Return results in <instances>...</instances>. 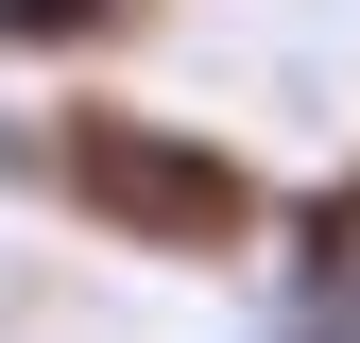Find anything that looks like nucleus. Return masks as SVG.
Returning a JSON list of instances; mask_svg holds the SVG:
<instances>
[{
    "label": "nucleus",
    "instance_id": "nucleus-1",
    "mask_svg": "<svg viewBox=\"0 0 360 343\" xmlns=\"http://www.w3.org/2000/svg\"><path fill=\"white\" fill-rule=\"evenodd\" d=\"M0 189L69 206L86 240H120V257H172V275H240V257L275 240V172H257L240 138H206V120H155V103H120V86L18 103V120H0Z\"/></svg>",
    "mask_w": 360,
    "mask_h": 343
},
{
    "label": "nucleus",
    "instance_id": "nucleus-2",
    "mask_svg": "<svg viewBox=\"0 0 360 343\" xmlns=\"http://www.w3.org/2000/svg\"><path fill=\"white\" fill-rule=\"evenodd\" d=\"M257 275H275V309H343V292H360V155H343V172H309V189L275 206Z\"/></svg>",
    "mask_w": 360,
    "mask_h": 343
},
{
    "label": "nucleus",
    "instance_id": "nucleus-3",
    "mask_svg": "<svg viewBox=\"0 0 360 343\" xmlns=\"http://www.w3.org/2000/svg\"><path fill=\"white\" fill-rule=\"evenodd\" d=\"M172 0H0V69H103L120 34H155Z\"/></svg>",
    "mask_w": 360,
    "mask_h": 343
}]
</instances>
